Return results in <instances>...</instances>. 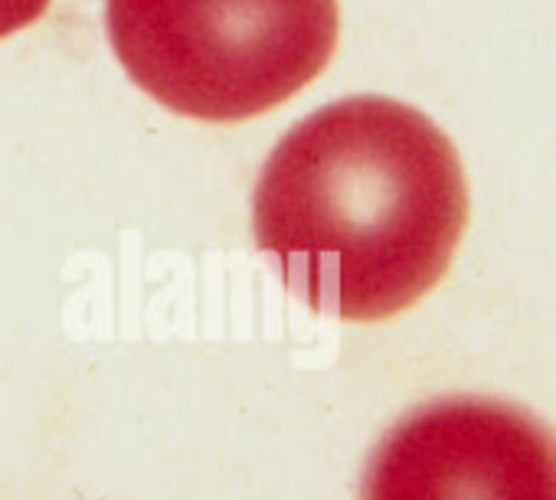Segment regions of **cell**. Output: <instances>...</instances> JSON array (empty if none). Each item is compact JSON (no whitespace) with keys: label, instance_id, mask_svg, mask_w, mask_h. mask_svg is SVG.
Returning a JSON list of instances; mask_svg holds the SVG:
<instances>
[{"label":"cell","instance_id":"obj_1","mask_svg":"<svg viewBox=\"0 0 556 500\" xmlns=\"http://www.w3.org/2000/svg\"><path fill=\"white\" fill-rule=\"evenodd\" d=\"M468 222L455 144L383 95L331 102L275 144L252 190L255 248L312 311L383 321L448 272Z\"/></svg>","mask_w":556,"mask_h":500},{"label":"cell","instance_id":"obj_2","mask_svg":"<svg viewBox=\"0 0 556 500\" xmlns=\"http://www.w3.org/2000/svg\"><path fill=\"white\" fill-rule=\"evenodd\" d=\"M131 82L197 121H242L289 102L338 47V0H105Z\"/></svg>","mask_w":556,"mask_h":500},{"label":"cell","instance_id":"obj_3","mask_svg":"<svg viewBox=\"0 0 556 500\" xmlns=\"http://www.w3.org/2000/svg\"><path fill=\"white\" fill-rule=\"evenodd\" d=\"M361 500H556V432L494 396L422 402L370 451Z\"/></svg>","mask_w":556,"mask_h":500},{"label":"cell","instance_id":"obj_4","mask_svg":"<svg viewBox=\"0 0 556 500\" xmlns=\"http://www.w3.org/2000/svg\"><path fill=\"white\" fill-rule=\"evenodd\" d=\"M50 8V0H0V40L37 24Z\"/></svg>","mask_w":556,"mask_h":500}]
</instances>
